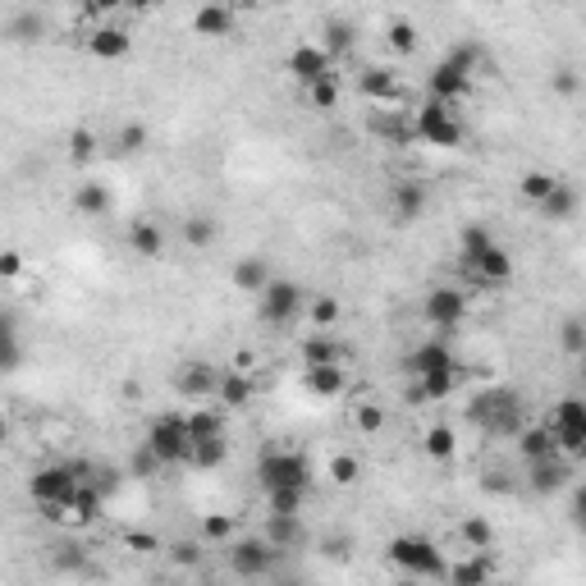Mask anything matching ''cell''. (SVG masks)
I'll list each match as a JSON object with an SVG mask.
<instances>
[{"instance_id":"cell-1","label":"cell","mask_w":586,"mask_h":586,"mask_svg":"<svg viewBox=\"0 0 586 586\" xmlns=\"http://www.w3.org/2000/svg\"><path fill=\"white\" fill-rule=\"evenodd\" d=\"M477 60H481V42H477V37L458 42L454 51H449L445 60L431 69V97L445 101V106L472 97V74H477Z\"/></svg>"},{"instance_id":"cell-2","label":"cell","mask_w":586,"mask_h":586,"mask_svg":"<svg viewBox=\"0 0 586 586\" xmlns=\"http://www.w3.org/2000/svg\"><path fill=\"white\" fill-rule=\"evenodd\" d=\"M467 422L490 431V435H513L522 426V394L509 390V385H490V390L472 394V403H467Z\"/></svg>"},{"instance_id":"cell-3","label":"cell","mask_w":586,"mask_h":586,"mask_svg":"<svg viewBox=\"0 0 586 586\" xmlns=\"http://www.w3.org/2000/svg\"><path fill=\"white\" fill-rule=\"evenodd\" d=\"M385 559H390L403 577H445V568H449L431 536H394V541L385 545Z\"/></svg>"},{"instance_id":"cell-4","label":"cell","mask_w":586,"mask_h":586,"mask_svg":"<svg viewBox=\"0 0 586 586\" xmlns=\"http://www.w3.org/2000/svg\"><path fill=\"white\" fill-rule=\"evenodd\" d=\"M413 133H417V142H426V147H445V152L463 147V138H467L463 120H458L445 101H435V97L422 101V106L413 110Z\"/></svg>"},{"instance_id":"cell-5","label":"cell","mask_w":586,"mask_h":586,"mask_svg":"<svg viewBox=\"0 0 586 586\" xmlns=\"http://www.w3.org/2000/svg\"><path fill=\"white\" fill-rule=\"evenodd\" d=\"M142 445L156 454V463L161 467H188V422L184 413H161L152 426H147V440Z\"/></svg>"},{"instance_id":"cell-6","label":"cell","mask_w":586,"mask_h":586,"mask_svg":"<svg viewBox=\"0 0 586 586\" xmlns=\"http://www.w3.org/2000/svg\"><path fill=\"white\" fill-rule=\"evenodd\" d=\"M303 307H307V289L293 280H275L271 275V284L257 293V316L266 326H293L303 316Z\"/></svg>"},{"instance_id":"cell-7","label":"cell","mask_w":586,"mask_h":586,"mask_svg":"<svg viewBox=\"0 0 586 586\" xmlns=\"http://www.w3.org/2000/svg\"><path fill=\"white\" fill-rule=\"evenodd\" d=\"M257 481H261V490H280V486L312 490V463L303 454H293V449H271L257 463Z\"/></svg>"},{"instance_id":"cell-8","label":"cell","mask_w":586,"mask_h":586,"mask_svg":"<svg viewBox=\"0 0 586 586\" xmlns=\"http://www.w3.org/2000/svg\"><path fill=\"white\" fill-rule=\"evenodd\" d=\"M550 431H554L559 454H568L573 463L586 454V403L577 399V394H564V399H559V408H554V417H550Z\"/></svg>"},{"instance_id":"cell-9","label":"cell","mask_w":586,"mask_h":586,"mask_svg":"<svg viewBox=\"0 0 586 586\" xmlns=\"http://www.w3.org/2000/svg\"><path fill=\"white\" fill-rule=\"evenodd\" d=\"M463 316H467V293H463V289H454V284H435V289L426 293L422 321H426L431 330L449 335V330L463 326Z\"/></svg>"},{"instance_id":"cell-10","label":"cell","mask_w":586,"mask_h":586,"mask_svg":"<svg viewBox=\"0 0 586 586\" xmlns=\"http://www.w3.org/2000/svg\"><path fill=\"white\" fill-rule=\"evenodd\" d=\"M74 490H78L74 463H46V467H37L33 477H28V495H33L37 504H65L69 509Z\"/></svg>"},{"instance_id":"cell-11","label":"cell","mask_w":586,"mask_h":586,"mask_svg":"<svg viewBox=\"0 0 586 586\" xmlns=\"http://www.w3.org/2000/svg\"><path fill=\"white\" fill-rule=\"evenodd\" d=\"M225 550H229V573L248 577V582H252V577H266V573H271V564H275V550L261 541V536H239V541L229 536Z\"/></svg>"},{"instance_id":"cell-12","label":"cell","mask_w":586,"mask_h":586,"mask_svg":"<svg viewBox=\"0 0 586 586\" xmlns=\"http://www.w3.org/2000/svg\"><path fill=\"white\" fill-rule=\"evenodd\" d=\"M472 280L481 284V289H504V284L513 280V252L504 248V243H490L486 252H477V257L463 266Z\"/></svg>"},{"instance_id":"cell-13","label":"cell","mask_w":586,"mask_h":586,"mask_svg":"<svg viewBox=\"0 0 586 586\" xmlns=\"http://www.w3.org/2000/svg\"><path fill=\"white\" fill-rule=\"evenodd\" d=\"M527 486H532V495H559L564 486H573V458L550 454L527 463Z\"/></svg>"},{"instance_id":"cell-14","label":"cell","mask_w":586,"mask_h":586,"mask_svg":"<svg viewBox=\"0 0 586 586\" xmlns=\"http://www.w3.org/2000/svg\"><path fill=\"white\" fill-rule=\"evenodd\" d=\"M284 69L293 74V83H316V78H326L335 74V60H330V51L321 42H303V46H293L289 60H284Z\"/></svg>"},{"instance_id":"cell-15","label":"cell","mask_w":586,"mask_h":586,"mask_svg":"<svg viewBox=\"0 0 586 586\" xmlns=\"http://www.w3.org/2000/svg\"><path fill=\"white\" fill-rule=\"evenodd\" d=\"M211 399H220V408H229V413H239V408H248V403L257 399V376L243 371V367L220 371L216 394H211Z\"/></svg>"},{"instance_id":"cell-16","label":"cell","mask_w":586,"mask_h":586,"mask_svg":"<svg viewBox=\"0 0 586 586\" xmlns=\"http://www.w3.org/2000/svg\"><path fill=\"white\" fill-rule=\"evenodd\" d=\"M216 380H220V367H211L207 358H193L174 371V390L184 394V399H211V394H216Z\"/></svg>"},{"instance_id":"cell-17","label":"cell","mask_w":586,"mask_h":586,"mask_svg":"<svg viewBox=\"0 0 586 586\" xmlns=\"http://www.w3.org/2000/svg\"><path fill=\"white\" fill-rule=\"evenodd\" d=\"M426 202H431V193H426L422 179H403V184H394V193H390L394 225H417L422 211H426Z\"/></svg>"},{"instance_id":"cell-18","label":"cell","mask_w":586,"mask_h":586,"mask_svg":"<svg viewBox=\"0 0 586 586\" xmlns=\"http://www.w3.org/2000/svg\"><path fill=\"white\" fill-rule=\"evenodd\" d=\"M193 33L202 37V42H225V37H234V10H229L225 0H207V5L193 14Z\"/></svg>"},{"instance_id":"cell-19","label":"cell","mask_w":586,"mask_h":586,"mask_svg":"<svg viewBox=\"0 0 586 586\" xmlns=\"http://www.w3.org/2000/svg\"><path fill=\"white\" fill-rule=\"evenodd\" d=\"M303 390L312 399H339L348 390V371L344 362H326V367H303Z\"/></svg>"},{"instance_id":"cell-20","label":"cell","mask_w":586,"mask_h":586,"mask_svg":"<svg viewBox=\"0 0 586 586\" xmlns=\"http://www.w3.org/2000/svg\"><path fill=\"white\" fill-rule=\"evenodd\" d=\"M124 243H129L133 257L142 261H161L165 257V229L156 225V220H133L129 234H124Z\"/></svg>"},{"instance_id":"cell-21","label":"cell","mask_w":586,"mask_h":586,"mask_svg":"<svg viewBox=\"0 0 586 586\" xmlns=\"http://www.w3.org/2000/svg\"><path fill=\"white\" fill-rule=\"evenodd\" d=\"M358 92L367 101H399L403 83H399V74H394L390 65H371V69H362L358 74Z\"/></svg>"},{"instance_id":"cell-22","label":"cell","mask_w":586,"mask_h":586,"mask_svg":"<svg viewBox=\"0 0 586 586\" xmlns=\"http://www.w3.org/2000/svg\"><path fill=\"white\" fill-rule=\"evenodd\" d=\"M261 541L271 545L275 554L293 550V545H303V513H271V518H266V532H261Z\"/></svg>"},{"instance_id":"cell-23","label":"cell","mask_w":586,"mask_h":586,"mask_svg":"<svg viewBox=\"0 0 586 586\" xmlns=\"http://www.w3.org/2000/svg\"><path fill=\"white\" fill-rule=\"evenodd\" d=\"M87 51L97 55V60H124L133 51V33L129 28H115V23H101L97 33L87 37Z\"/></svg>"},{"instance_id":"cell-24","label":"cell","mask_w":586,"mask_h":586,"mask_svg":"<svg viewBox=\"0 0 586 586\" xmlns=\"http://www.w3.org/2000/svg\"><path fill=\"white\" fill-rule=\"evenodd\" d=\"M229 280H234V289H239V293H261L266 284H271V261L261 257V252H248V257L234 261Z\"/></svg>"},{"instance_id":"cell-25","label":"cell","mask_w":586,"mask_h":586,"mask_svg":"<svg viewBox=\"0 0 586 586\" xmlns=\"http://www.w3.org/2000/svg\"><path fill=\"white\" fill-rule=\"evenodd\" d=\"M110 207H115V193H110V184L87 179V184L74 188V211H78V216L101 220V216H110Z\"/></svg>"},{"instance_id":"cell-26","label":"cell","mask_w":586,"mask_h":586,"mask_svg":"<svg viewBox=\"0 0 586 586\" xmlns=\"http://www.w3.org/2000/svg\"><path fill=\"white\" fill-rule=\"evenodd\" d=\"M23 367V339H19V321L14 312L0 307V376H14Z\"/></svg>"},{"instance_id":"cell-27","label":"cell","mask_w":586,"mask_h":586,"mask_svg":"<svg viewBox=\"0 0 586 586\" xmlns=\"http://www.w3.org/2000/svg\"><path fill=\"white\" fill-rule=\"evenodd\" d=\"M449 362H458L454 353H449L445 339H426V344H417L408 358H403V371L408 376H422V371H435V367H449Z\"/></svg>"},{"instance_id":"cell-28","label":"cell","mask_w":586,"mask_h":586,"mask_svg":"<svg viewBox=\"0 0 586 586\" xmlns=\"http://www.w3.org/2000/svg\"><path fill=\"white\" fill-rule=\"evenodd\" d=\"M513 440H518V454L527 458V463H536V458L559 454V445H554V431H550V422H541V426H518V431H513Z\"/></svg>"},{"instance_id":"cell-29","label":"cell","mask_w":586,"mask_h":586,"mask_svg":"<svg viewBox=\"0 0 586 586\" xmlns=\"http://www.w3.org/2000/svg\"><path fill=\"white\" fill-rule=\"evenodd\" d=\"M298 358H303V367H326V362H344V348L330 330H312L298 348Z\"/></svg>"},{"instance_id":"cell-30","label":"cell","mask_w":586,"mask_h":586,"mask_svg":"<svg viewBox=\"0 0 586 586\" xmlns=\"http://www.w3.org/2000/svg\"><path fill=\"white\" fill-rule=\"evenodd\" d=\"M536 207H541V216L550 220V225H564V220H573V216H577V188L559 179V184H554L550 193H545L541 202H536Z\"/></svg>"},{"instance_id":"cell-31","label":"cell","mask_w":586,"mask_h":586,"mask_svg":"<svg viewBox=\"0 0 586 586\" xmlns=\"http://www.w3.org/2000/svg\"><path fill=\"white\" fill-rule=\"evenodd\" d=\"M417 380V390H422L426 403H445L449 394L458 390V362H449V367H435V371H422Z\"/></svg>"},{"instance_id":"cell-32","label":"cell","mask_w":586,"mask_h":586,"mask_svg":"<svg viewBox=\"0 0 586 586\" xmlns=\"http://www.w3.org/2000/svg\"><path fill=\"white\" fill-rule=\"evenodd\" d=\"M445 577L454 586H481V582H490V577H495V564L486 559V550H467L463 564L445 568Z\"/></svg>"},{"instance_id":"cell-33","label":"cell","mask_w":586,"mask_h":586,"mask_svg":"<svg viewBox=\"0 0 586 586\" xmlns=\"http://www.w3.org/2000/svg\"><path fill=\"white\" fill-rule=\"evenodd\" d=\"M229 458V435H207V440H193L188 445V467H197V472H211V467H220Z\"/></svg>"},{"instance_id":"cell-34","label":"cell","mask_w":586,"mask_h":586,"mask_svg":"<svg viewBox=\"0 0 586 586\" xmlns=\"http://www.w3.org/2000/svg\"><path fill=\"white\" fill-rule=\"evenodd\" d=\"M101 504H106V495H101L92 481H78L74 500H69V518H74L78 527H92V522L101 518Z\"/></svg>"},{"instance_id":"cell-35","label":"cell","mask_w":586,"mask_h":586,"mask_svg":"<svg viewBox=\"0 0 586 586\" xmlns=\"http://www.w3.org/2000/svg\"><path fill=\"white\" fill-rule=\"evenodd\" d=\"M5 37H10L14 46H33V42H42V37H46V19L37 10H23V14H14V19H10Z\"/></svg>"},{"instance_id":"cell-36","label":"cell","mask_w":586,"mask_h":586,"mask_svg":"<svg viewBox=\"0 0 586 586\" xmlns=\"http://www.w3.org/2000/svg\"><path fill=\"white\" fill-rule=\"evenodd\" d=\"M422 449H426V458H431V463H449V458L458 454V435H454V426H426Z\"/></svg>"},{"instance_id":"cell-37","label":"cell","mask_w":586,"mask_h":586,"mask_svg":"<svg viewBox=\"0 0 586 586\" xmlns=\"http://www.w3.org/2000/svg\"><path fill=\"white\" fill-rule=\"evenodd\" d=\"M353 42H358V28L348 19H330L326 23V33H321V46L330 51V60H339V55L353 51Z\"/></svg>"},{"instance_id":"cell-38","label":"cell","mask_w":586,"mask_h":586,"mask_svg":"<svg viewBox=\"0 0 586 586\" xmlns=\"http://www.w3.org/2000/svg\"><path fill=\"white\" fill-rule=\"evenodd\" d=\"M184 422H188V440L225 435V413H220V408H197V413H184Z\"/></svg>"},{"instance_id":"cell-39","label":"cell","mask_w":586,"mask_h":586,"mask_svg":"<svg viewBox=\"0 0 586 586\" xmlns=\"http://www.w3.org/2000/svg\"><path fill=\"white\" fill-rule=\"evenodd\" d=\"M339 298L335 293H312V303H307V321H312V330H335L339 321Z\"/></svg>"},{"instance_id":"cell-40","label":"cell","mask_w":586,"mask_h":586,"mask_svg":"<svg viewBox=\"0 0 586 586\" xmlns=\"http://www.w3.org/2000/svg\"><path fill=\"white\" fill-rule=\"evenodd\" d=\"M458 541H463L467 550H490V545H495V527H490L481 513H472V518L458 522Z\"/></svg>"},{"instance_id":"cell-41","label":"cell","mask_w":586,"mask_h":586,"mask_svg":"<svg viewBox=\"0 0 586 586\" xmlns=\"http://www.w3.org/2000/svg\"><path fill=\"white\" fill-rule=\"evenodd\" d=\"M490 243H495V234H490L486 225H481V220H472V225H463V234H458V261H472L477 257V252H486Z\"/></svg>"},{"instance_id":"cell-42","label":"cell","mask_w":586,"mask_h":586,"mask_svg":"<svg viewBox=\"0 0 586 586\" xmlns=\"http://www.w3.org/2000/svg\"><path fill=\"white\" fill-rule=\"evenodd\" d=\"M385 42H390V51H394V55H413L417 46H422V33H417V23L394 19L390 28H385Z\"/></svg>"},{"instance_id":"cell-43","label":"cell","mask_w":586,"mask_h":586,"mask_svg":"<svg viewBox=\"0 0 586 586\" xmlns=\"http://www.w3.org/2000/svg\"><path fill=\"white\" fill-rule=\"evenodd\" d=\"M220 239V225L211 216H188L184 220V243L188 248H211Z\"/></svg>"},{"instance_id":"cell-44","label":"cell","mask_w":586,"mask_h":586,"mask_svg":"<svg viewBox=\"0 0 586 586\" xmlns=\"http://www.w3.org/2000/svg\"><path fill=\"white\" fill-rule=\"evenodd\" d=\"M330 481H335L339 490L358 486V481H362V458L358 454H335V458H330Z\"/></svg>"},{"instance_id":"cell-45","label":"cell","mask_w":586,"mask_h":586,"mask_svg":"<svg viewBox=\"0 0 586 586\" xmlns=\"http://www.w3.org/2000/svg\"><path fill=\"white\" fill-rule=\"evenodd\" d=\"M307 101H312V110H335L339 106V78L326 74V78H316V83H307Z\"/></svg>"},{"instance_id":"cell-46","label":"cell","mask_w":586,"mask_h":586,"mask_svg":"<svg viewBox=\"0 0 586 586\" xmlns=\"http://www.w3.org/2000/svg\"><path fill=\"white\" fill-rule=\"evenodd\" d=\"M554 184H559V179H554L550 170H527V174H522V179H518V193H522V197H527V202H532V207H536V202H541V197L550 193Z\"/></svg>"},{"instance_id":"cell-47","label":"cell","mask_w":586,"mask_h":586,"mask_svg":"<svg viewBox=\"0 0 586 586\" xmlns=\"http://www.w3.org/2000/svg\"><path fill=\"white\" fill-rule=\"evenodd\" d=\"M266 504H271V513H303V504H307V490H298V486L266 490Z\"/></svg>"},{"instance_id":"cell-48","label":"cell","mask_w":586,"mask_h":586,"mask_svg":"<svg viewBox=\"0 0 586 586\" xmlns=\"http://www.w3.org/2000/svg\"><path fill=\"white\" fill-rule=\"evenodd\" d=\"M385 422H390V417H385L380 403H358V408H353V426H358L362 435H380L385 431Z\"/></svg>"},{"instance_id":"cell-49","label":"cell","mask_w":586,"mask_h":586,"mask_svg":"<svg viewBox=\"0 0 586 586\" xmlns=\"http://www.w3.org/2000/svg\"><path fill=\"white\" fill-rule=\"evenodd\" d=\"M559 344H564L568 358H582V353H586V326H582V316H568L564 326H559Z\"/></svg>"},{"instance_id":"cell-50","label":"cell","mask_w":586,"mask_h":586,"mask_svg":"<svg viewBox=\"0 0 586 586\" xmlns=\"http://www.w3.org/2000/svg\"><path fill=\"white\" fill-rule=\"evenodd\" d=\"M234 536V518L229 513H207L202 518V545H225Z\"/></svg>"},{"instance_id":"cell-51","label":"cell","mask_w":586,"mask_h":586,"mask_svg":"<svg viewBox=\"0 0 586 586\" xmlns=\"http://www.w3.org/2000/svg\"><path fill=\"white\" fill-rule=\"evenodd\" d=\"M97 147H101V142H97V133H92V129H74V133H69V161H74V165L92 161V156H97Z\"/></svg>"},{"instance_id":"cell-52","label":"cell","mask_w":586,"mask_h":586,"mask_svg":"<svg viewBox=\"0 0 586 586\" xmlns=\"http://www.w3.org/2000/svg\"><path fill=\"white\" fill-rule=\"evenodd\" d=\"M147 147V124H124L120 138H115V152L120 156H138Z\"/></svg>"},{"instance_id":"cell-53","label":"cell","mask_w":586,"mask_h":586,"mask_svg":"<svg viewBox=\"0 0 586 586\" xmlns=\"http://www.w3.org/2000/svg\"><path fill=\"white\" fill-rule=\"evenodd\" d=\"M170 564L174 568H197L202 564V541H174L170 545Z\"/></svg>"},{"instance_id":"cell-54","label":"cell","mask_w":586,"mask_h":586,"mask_svg":"<svg viewBox=\"0 0 586 586\" xmlns=\"http://www.w3.org/2000/svg\"><path fill=\"white\" fill-rule=\"evenodd\" d=\"M376 129L385 133V138H390L394 147H408V142H417V133H413V120H376Z\"/></svg>"},{"instance_id":"cell-55","label":"cell","mask_w":586,"mask_h":586,"mask_svg":"<svg viewBox=\"0 0 586 586\" xmlns=\"http://www.w3.org/2000/svg\"><path fill=\"white\" fill-rule=\"evenodd\" d=\"M55 568H60V573H78V568H87V554L78 550V545H55Z\"/></svg>"},{"instance_id":"cell-56","label":"cell","mask_w":586,"mask_h":586,"mask_svg":"<svg viewBox=\"0 0 586 586\" xmlns=\"http://www.w3.org/2000/svg\"><path fill=\"white\" fill-rule=\"evenodd\" d=\"M129 472L133 477H152V472H161V463H156V454L147 445H138L133 449V458H129Z\"/></svg>"},{"instance_id":"cell-57","label":"cell","mask_w":586,"mask_h":586,"mask_svg":"<svg viewBox=\"0 0 586 586\" xmlns=\"http://www.w3.org/2000/svg\"><path fill=\"white\" fill-rule=\"evenodd\" d=\"M19 275H23V252L5 248L0 252V280H19Z\"/></svg>"},{"instance_id":"cell-58","label":"cell","mask_w":586,"mask_h":586,"mask_svg":"<svg viewBox=\"0 0 586 586\" xmlns=\"http://www.w3.org/2000/svg\"><path fill=\"white\" fill-rule=\"evenodd\" d=\"M124 545H129V550H138V554H152V550H161V541H156L152 532H129V536H124Z\"/></svg>"},{"instance_id":"cell-59","label":"cell","mask_w":586,"mask_h":586,"mask_svg":"<svg viewBox=\"0 0 586 586\" xmlns=\"http://www.w3.org/2000/svg\"><path fill=\"white\" fill-rule=\"evenodd\" d=\"M554 92H559V97H573L577 92V69H559V74H554Z\"/></svg>"},{"instance_id":"cell-60","label":"cell","mask_w":586,"mask_h":586,"mask_svg":"<svg viewBox=\"0 0 586 586\" xmlns=\"http://www.w3.org/2000/svg\"><path fill=\"white\" fill-rule=\"evenodd\" d=\"M87 10L92 14H115V10H124V0H87Z\"/></svg>"},{"instance_id":"cell-61","label":"cell","mask_w":586,"mask_h":586,"mask_svg":"<svg viewBox=\"0 0 586 586\" xmlns=\"http://www.w3.org/2000/svg\"><path fill=\"white\" fill-rule=\"evenodd\" d=\"M403 403H408V408H426L422 390H417V380H413V385H408V390H403Z\"/></svg>"},{"instance_id":"cell-62","label":"cell","mask_w":586,"mask_h":586,"mask_svg":"<svg viewBox=\"0 0 586 586\" xmlns=\"http://www.w3.org/2000/svg\"><path fill=\"white\" fill-rule=\"evenodd\" d=\"M161 0H124V10H133V14H147V10H156Z\"/></svg>"},{"instance_id":"cell-63","label":"cell","mask_w":586,"mask_h":586,"mask_svg":"<svg viewBox=\"0 0 586 586\" xmlns=\"http://www.w3.org/2000/svg\"><path fill=\"white\" fill-rule=\"evenodd\" d=\"M248 5H280V0H248Z\"/></svg>"}]
</instances>
